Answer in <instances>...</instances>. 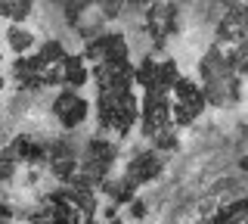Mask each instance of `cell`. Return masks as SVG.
Here are the masks:
<instances>
[{"label":"cell","instance_id":"6da1fadb","mask_svg":"<svg viewBox=\"0 0 248 224\" xmlns=\"http://www.w3.org/2000/svg\"><path fill=\"white\" fill-rule=\"evenodd\" d=\"M53 112H56V119L62 121V128L72 131L87 119V100L78 97L75 90H62L56 97V103H53Z\"/></svg>","mask_w":248,"mask_h":224},{"label":"cell","instance_id":"7a4b0ae2","mask_svg":"<svg viewBox=\"0 0 248 224\" xmlns=\"http://www.w3.org/2000/svg\"><path fill=\"white\" fill-rule=\"evenodd\" d=\"M158 172H161V156L146 150V153H137L134 162L127 165V181L130 184H146V181H152Z\"/></svg>","mask_w":248,"mask_h":224},{"label":"cell","instance_id":"3957f363","mask_svg":"<svg viewBox=\"0 0 248 224\" xmlns=\"http://www.w3.org/2000/svg\"><path fill=\"white\" fill-rule=\"evenodd\" d=\"M174 97H177V103H183L186 109H192V112H202V106H205V90H199L196 84H192L189 78H177L174 81Z\"/></svg>","mask_w":248,"mask_h":224},{"label":"cell","instance_id":"277c9868","mask_svg":"<svg viewBox=\"0 0 248 224\" xmlns=\"http://www.w3.org/2000/svg\"><path fill=\"white\" fill-rule=\"evenodd\" d=\"M62 75L59 81H65L68 87H81L84 81H87V66H84L81 56H62Z\"/></svg>","mask_w":248,"mask_h":224},{"label":"cell","instance_id":"5b68a950","mask_svg":"<svg viewBox=\"0 0 248 224\" xmlns=\"http://www.w3.org/2000/svg\"><path fill=\"white\" fill-rule=\"evenodd\" d=\"M6 37H10V47L16 53H25L34 47V34L28 32V28H22V25H10L6 28Z\"/></svg>","mask_w":248,"mask_h":224},{"label":"cell","instance_id":"8992f818","mask_svg":"<svg viewBox=\"0 0 248 224\" xmlns=\"http://www.w3.org/2000/svg\"><path fill=\"white\" fill-rule=\"evenodd\" d=\"M31 3H34V0H0V16L19 22L31 13Z\"/></svg>","mask_w":248,"mask_h":224},{"label":"cell","instance_id":"52a82bcc","mask_svg":"<svg viewBox=\"0 0 248 224\" xmlns=\"http://www.w3.org/2000/svg\"><path fill=\"white\" fill-rule=\"evenodd\" d=\"M124 3V0H99V6L106 10V16H118V6Z\"/></svg>","mask_w":248,"mask_h":224}]
</instances>
